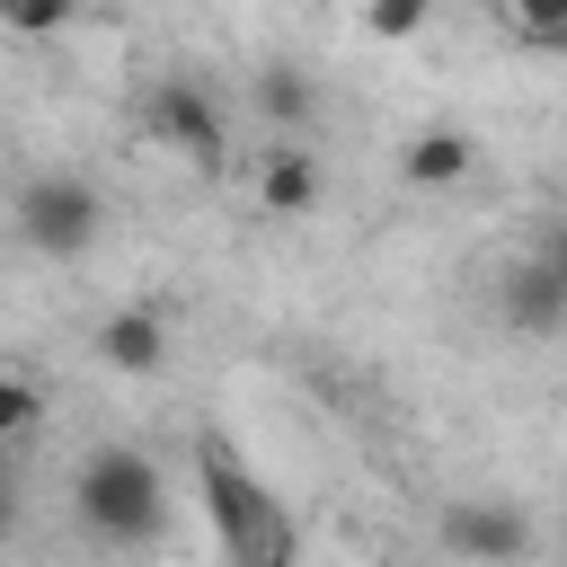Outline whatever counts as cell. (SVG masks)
Instances as JSON below:
<instances>
[{"label":"cell","instance_id":"obj_11","mask_svg":"<svg viewBox=\"0 0 567 567\" xmlns=\"http://www.w3.org/2000/svg\"><path fill=\"white\" fill-rule=\"evenodd\" d=\"M434 27V0H363V35L372 44H416Z\"/></svg>","mask_w":567,"mask_h":567},{"label":"cell","instance_id":"obj_5","mask_svg":"<svg viewBox=\"0 0 567 567\" xmlns=\"http://www.w3.org/2000/svg\"><path fill=\"white\" fill-rule=\"evenodd\" d=\"M434 540H443V558H461V567H523V558H532V514H523L514 496H443Z\"/></svg>","mask_w":567,"mask_h":567},{"label":"cell","instance_id":"obj_4","mask_svg":"<svg viewBox=\"0 0 567 567\" xmlns=\"http://www.w3.org/2000/svg\"><path fill=\"white\" fill-rule=\"evenodd\" d=\"M142 142H159L177 168H221V159H230L221 106H213V89H195V80H151V97H142Z\"/></svg>","mask_w":567,"mask_h":567},{"label":"cell","instance_id":"obj_2","mask_svg":"<svg viewBox=\"0 0 567 567\" xmlns=\"http://www.w3.org/2000/svg\"><path fill=\"white\" fill-rule=\"evenodd\" d=\"M195 487H204V514H213V532H221L230 567L292 558V523H284V505L266 496V478H257L221 434H204V443H195Z\"/></svg>","mask_w":567,"mask_h":567},{"label":"cell","instance_id":"obj_8","mask_svg":"<svg viewBox=\"0 0 567 567\" xmlns=\"http://www.w3.org/2000/svg\"><path fill=\"white\" fill-rule=\"evenodd\" d=\"M470 168H478V142H470L461 124H425V133H408V151H399V177H408V186H425V195L461 186Z\"/></svg>","mask_w":567,"mask_h":567},{"label":"cell","instance_id":"obj_10","mask_svg":"<svg viewBox=\"0 0 567 567\" xmlns=\"http://www.w3.org/2000/svg\"><path fill=\"white\" fill-rule=\"evenodd\" d=\"M257 204L284 213V221L319 213V159H310L301 142H266V159H257Z\"/></svg>","mask_w":567,"mask_h":567},{"label":"cell","instance_id":"obj_7","mask_svg":"<svg viewBox=\"0 0 567 567\" xmlns=\"http://www.w3.org/2000/svg\"><path fill=\"white\" fill-rule=\"evenodd\" d=\"M496 310H505V328H523V337L567 328V275L549 266V248H540V257H523V266L496 284Z\"/></svg>","mask_w":567,"mask_h":567},{"label":"cell","instance_id":"obj_14","mask_svg":"<svg viewBox=\"0 0 567 567\" xmlns=\"http://www.w3.org/2000/svg\"><path fill=\"white\" fill-rule=\"evenodd\" d=\"M80 0H0V27L9 35H62Z\"/></svg>","mask_w":567,"mask_h":567},{"label":"cell","instance_id":"obj_1","mask_svg":"<svg viewBox=\"0 0 567 567\" xmlns=\"http://www.w3.org/2000/svg\"><path fill=\"white\" fill-rule=\"evenodd\" d=\"M71 514H80L89 540H106V549H142V540H159L168 478H159L151 452H133V443H97V452L80 461V478H71Z\"/></svg>","mask_w":567,"mask_h":567},{"label":"cell","instance_id":"obj_15","mask_svg":"<svg viewBox=\"0 0 567 567\" xmlns=\"http://www.w3.org/2000/svg\"><path fill=\"white\" fill-rule=\"evenodd\" d=\"M549 266H558V275H567V230H558V239H549Z\"/></svg>","mask_w":567,"mask_h":567},{"label":"cell","instance_id":"obj_9","mask_svg":"<svg viewBox=\"0 0 567 567\" xmlns=\"http://www.w3.org/2000/svg\"><path fill=\"white\" fill-rule=\"evenodd\" d=\"M248 97H257V115L275 124V142H301V133L319 124V80H310L301 62H266Z\"/></svg>","mask_w":567,"mask_h":567},{"label":"cell","instance_id":"obj_3","mask_svg":"<svg viewBox=\"0 0 567 567\" xmlns=\"http://www.w3.org/2000/svg\"><path fill=\"white\" fill-rule=\"evenodd\" d=\"M9 213H18V239H27L35 257H53V266L89 257V248H97V230H106V195H97L89 177H71V168L27 177Z\"/></svg>","mask_w":567,"mask_h":567},{"label":"cell","instance_id":"obj_12","mask_svg":"<svg viewBox=\"0 0 567 567\" xmlns=\"http://www.w3.org/2000/svg\"><path fill=\"white\" fill-rule=\"evenodd\" d=\"M505 9V27L532 44V53H558L567 44V0H496Z\"/></svg>","mask_w":567,"mask_h":567},{"label":"cell","instance_id":"obj_6","mask_svg":"<svg viewBox=\"0 0 567 567\" xmlns=\"http://www.w3.org/2000/svg\"><path fill=\"white\" fill-rule=\"evenodd\" d=\"M89 354H97L106 372H124V381H151V372L168 363V319H159L151 301H124V310H106V319H97Z\"/></svg>","mask_w":567,"mask_h":567},{"label":"cell","instance_id":"obj_13","mask_svg":"<svg viewBox=\"0 0 567 567\" xmlns=\"http://www.w3.org/2000/svg\"><path fill=\"white\" fill-rule=\"evenodd\" d=\"M0 425H9V434H35V425H44V390H35L27 363L0 372Z\"/></svg>","mask_w":567,"mask_h":567}]
</instances>
